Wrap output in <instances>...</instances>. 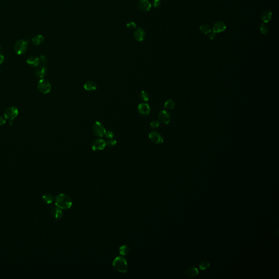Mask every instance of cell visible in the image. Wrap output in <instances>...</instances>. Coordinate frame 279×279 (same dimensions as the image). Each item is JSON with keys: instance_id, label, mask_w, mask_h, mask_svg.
<instances>
[{"instance_id": "obj_14", "label": "cell", "mask_w": 279, "mask_h": 279, "mask_svg": "<svg viewBox=\"0 0 279 279\" xmlns=\"http://www.w3.org/2000/svg\"><path fill=\"white\" fill-rule=\"evenodd\" d=\"M27 63L32 67H37L39 66L40 60L39 58L36 56H31L26 61Z\"/></svg>"}, {"instance_id": "obj_10", "label": "cell", "mask_w": 279, "mask_h": 279, "mask_svg": "<svg viewBox=\"0 0 279 279\" xmlns=\"http://www.w3.org/2000/svg\"><path fill=\"white\" fill-rule=\"evenodd\" d=\"M227 28V25L225 22L221 21H219L216 22L213 27V31L216 32V33H219L224 32Z\"/></svg>"}, {"instance_id": "obj_21", "label": "cell", "mask_w": 279, "mask_h": 279, "mask_svg": "<svg viewBox=\"0 0 279 279\" xmlns=\"http://www.w3.org/2000/svg\"><path fill=\"white\" fill-rule=\"evenodd\" d=\"M200 31L204 35H207L208 34L209 32L212 31V29L210 27V26L207 25V24H203L201 26H200Z\"/></svg>"}, {"instance_id": "obj_4", "label": "cell", "mask_w": 279, "mask_h": 279, "mask_svg": "<svg viewBox=\"0 0 279 279\" xmlns=\"http://www.w3.org/2000/svg\"><path fill=\"white\" fill-rule=\"evenodd\" d=\"M92 131L96 137H102L104 136L106 130L102 123L100 122L96 121L92 126Z\"/></svg>"}, {"instance_id": "obj_18", "label": "cell", "mask_w": 279, "mask_h": 279, "mask_svg": "<svg viewBox=\"0 0 279 279\" xmlns=\"http://www.w3.org/2000/svg\"><path fill=\"white\" fill-rule=\"evenodd\" d=\"M83 87L84 89L87 91H93L97 89L96 83L92 81H87L84 84Z\"/></svg>"}, {"instance_id": "obj_32", "label": "cell", "mask_w": 279, "mask_h": 279, "mask_svg": "<svg viewBox=\"0 0 279 279\" xmlns=\"http://www.w3.org/2000/svg\"><path fill=\"white\" fill-rule=\"evenodd\" d=\"M104 136L106 137V139H113L114 138V134L111 131H106V133L105 134Z\"/></svg>"}, {"instance_id": "obj_1", "label": "cell", "mask_w": 279, "mask_h": 279, "mask_svg": "<svg viewBox=\"0 0 279 279\" xmlns=\"http://www.w3.org/2000/svg\"><path fill=\"white\" fill-rule=\"evenodd\" d=\"M55 205L61 209H68L72 206V201L68 195L61 193L55 199Z\"/></svg>"}, {"instance_id": "obj_9", "label": "cell", "mask_w": 279, "mask_h": 279, "mask_svg": "<svg viewBox=\"0 0 279 279\" xmlns=\"http://www.w3.org/2000/svg\"><path fill=\"white\" fill-rule=\"evenodd\" d=\"M149 139L156 144L162 143L164 141V139L162 135L156 131H153L149 134Z\"/></svg>"}, {"instance_id": "obj_3", "label": "cell", "mask_w": 279, "mask_h": 279, "mask_svg": "<svg viewBox=\"0 0 279 279\" xmlns=\"http://www.w3.org/2000/svg\"><path fill=\"white\" fill-rule=\"evenodd\" d=\"M29 42L24 39H20L16 41L14 46V51L16 54L21 55L25 54L27 50Z\"/></svg>"}, {"instance_id": "obj_8", "label": "cell", "mask_w": 279, "mask_h": 279, "mask_svg": "<svg viewBox=\"0 0 279 279\" xmlns=\"http://www.w3.org/2000/svg\"><path fill=\"white\" fill-rule=\"evenodd\" d=\"M159 119L162 123L168 124L171 122V116L168 111L162 110L159 112L158 114Z\"/></svg>"}, {"instance_id": "obj_34", "label": "cell", "mask_w": 279, "mask_h": 279, "mask_svg": "<svg viewBox=\"0 0 279 279\" xmlns=\"http://www.w3.org/2000/svg\"><path fill=\"white\" fill-rule=\"evenodd\" d=\"M153 6L155 8H158L161 4V1L160 0H154L153 2Z\"/></svg>"}, {"instance_id": "obj_7", "label": "cell", "mask_w": 279, "mask_h": 279, "mask_svg": "<svg viewBox=\"0 0 279 279\" xmlns=\"http://www.w3.org/2000/svg\"><path fill=\"white\" fill-rule=\"evenodd\" d=\"M106 145V142L104 140L100 138H98L93 141L92 143V149L94 151H102L104 149Z\"/></svg>"}, {"instance_id": "obj_25", "label": "cell", "mask_w": 279, "mask_h": 279, "mask_svg": "<svg viewBox=\"0 0 279 279\" xmlns=\"http://www.w3.org/2000/svg\"><path fill=\"white\" fill-rule=\"evenodd\" d=\"M175 103L172 100H168L165 102L164 107L167 109H172L175 106Z\"/></svg>"}, {"instance_id": "obj_23", "label": "cell", "mask_w": 279, "mask_h": 279, "mask_svg": "<svg viewBox=\"0 0 279 279\" xmlns=\"http://www.w3.org/2000/svg\"><path fill=\"white\" fill-rule=\"evenodd\" d=\"M119 252L121 255L125 256L129 252V247L127 245H123L120 247Z\"/></svg>"}, {"instance_id": "obj_33", "label": "cell", "mask_w": 279, "mask_h": 279, "mask_svg": "<svg viewBox=\"0 0 279 279\" xmlns=\"http://www.w3.org/2000/svg\"><path fill=\"white\" fill-rule=\"evenodd\" d=\"M208 37H209V38L210 40H214V39H215V38L216 37V32L212 31L211 32H209V33H208Z\"/></svg>"}, {"instance_id": "obj_6", "label": "cell", "mask_w": 279, "mask_h": 279, "mask_svg": "<svg viewBox=\"0 0 279 279\" xmlns=\"http://www.w3.org/2000/svg\"><path fill=\"white\" fill-rule=\"evenodd\" d=\"M19 110L15 106H11L7 108L4 111V118L9 121H12L18 116Z\"/></svg>"}, {"instance_id": "obj_27", "label": "cell", "mask_w": 279, "mask_h": 279, "mask_svg": "<svg viewBox=\"0 0 279 279\" xmlns=\"http://www.w3.org/2000/svg\"><path fill=\"white\" fill-rule=\"evenodd\" d=\"M200 269L202 270H206L210 267V264L207 261H202L199 265Z\"/></svg>"}, {"instance_id": "obj_22", "label": "cell", "mask_w": 279, "mask_h": 279, "mask_svg": "<svg viewBox=\"0 0 279 279\" xmlns=\"http://www.w3.org/2000/svg\"><path fill=\"white\" fill-rule=\"evenodd\" d=\"M43 200L45 203L50 204L54 201V198L50 193H46L43 196Z\"/></svg>"}, {"instance_id": "obj_16", "label": "cell", "mask_w": 279, "mask_h": 279, "mask_svg": "<svg viewBox=\"0 0 279 279\" xmlns=\"http://www.w3.org/2000/svg\"><path fill=\"white\" fill-rule=\"evenodd\" d=\"M199 274V270L196 267H190L188 268L185 272V275L187 278H193Z\"/></svg>"}, {"instance_id": "obj_17", "label": "cell", "mask_w": 279, "mask_h": 279, "mask_svg": "<svg viewBox=\"0 0 279 279\" xmlns=\"http://www.w3.org/2000/svg\"><path fill=\"white\" fill-rule=\"evenodd\" d=\"M51 213H52V214L54 216L55 219H56L57 220H61L63 217V213L61 210L60 208H59L57 207H54L51 210Z\"/></svg>"}, {"instance_id": "obj_20", "label": "cell", "mask_w": 279, "mask_h": 279, "mask_svg": "<svg viewBox=\"0 0 279 279\" xmlns=\"http://www.w3.org/2000/svg\"><path fill=\"white\" fill-rule=\"evenodd\" d=\"M44 37L41 35H38L32 38V43L35 45H39L44 41Z\"/></svg>"}, {"instance_id": "obj_29", "label": "cell", "mask_w": 279, "mask_h": 279, "mask_svg": "<svg viewBox=\"0 0 279 279\" xmlns=\"http://www.w3.org/2000/svg\"><path fill=\"white\" fill-rule=\"evenodd\" d=\"M136 27H137V24L134 21H129L127 24V28L131 30L135 29Z\"/></svg>"}, {"instance_id": "obj_15", "label": "cell", "mask_w": 279, "mask_h": 279, "mask_svg": "<svg viewBox=\"0 0 279 279\" xmlns=\"http://www.w3.org/2000/svg\"><path fill=\"white\" fill-rule=\"evenodd\" d=\"M273 13L269 10H266L263 12L261 15V20L264 23H268L269 22L272 18Z\"/></svg>"}, {"instance_id": "obj_12", "label": "cell", "mask_w": 279, "mask_h": 279, "mask_svg": "<svg viewBox=\"0 0 279 279\" xmlns=\"http://www.w3.org/2000/svg\"><path fill=\"white\" fill-rule=\"evenodd\" d=\"M138 111L139 114L144 116H148L150 113L151 108L147 103H141L138 106Z\"/></svg>"}, {"instance_id": "obj_35", "label": "cell", "mask_w": 279, "mask_h": 279, "mask_svg": "<svg viewBox=\"0 0 279 279\" xmlns=\"http://www.w3.org/2000/svg\"><path fill=\"white\" fill-rule=\"evenodd\" d=\"M6 119L3 117H2L0 116V126L3 125L4 124L6 123Z\"/></svg>"}, {"instance_id": "obj_36", "label": "cell", "mask_w": 279, "mask_h": 279, "mask_svg": "<svg viewBox=\"0 0 279 279\" xmlns=\"http://www.w3.org/2000/svg\"><path fill=\"white\" fill-rule=\"evenodd\" d=\"M4 60V57L3 55H0V64L3 63Z\"/></svg>"}, {"instance_id": "obj_31", "label": "cell", "mask_w": 279, "mask_h": 279, "mask_svg": "<svg viewBox=\"0 0 279 279\" xmlns=\"http://www.w3.org/2000/svg\"><path fill=\"white\" fill-rule=\"evenodd\" d=\"M159 125H160V122L159 121H156V120L152 121L150 124V126L151 127V128H152V129H156V128H158Z\"/></svg>"}, {"instance_id": "obj_24", "label": "cell", "mask_w": 279, "mask_h": 279, "mask_svg": "<svg viewBox=\"0 0 279 279\" xmlns=\"http://www.w3.org/2000/svg\"><path fill=\"white\" fill-rule=\"evenodd\" d=\"M140 98L143 102H147L149 100V94L145 91H142L140 94Z\"/></svg>"}, {"instance_id": "obj_5", "label": "cell", "mask_w": 279, "mask_h": 279, "mask_svg": "<svg viewBox=\"0 0 279 279\" xmlns=\"http://www.w3.org/2000/svg\"><path fill=\"white\" fill-rule=\"evenodd\" d=\"M38 90L43 94H47L50 92L51 89V84L46 80L41 79L37 85Z\"/></svg>"}, {"instance_id": "obj_13", "label": "cell", "mask_w": 279, "mask_h": 279, "mask_svg": "<svg viewBox=\"0 0 279 279\" xmlns=\"http://www.w3.org/2000/svg\"><path fill=\"white\" fill-rule=\"evenodd\" d=\"M152 5L148 0H140L138 2V7L142 12H148L151 8Z\"/></svg>"}, {"instance_id": "obj_11", "label": "cell", "mask_w": 279, "mask_h": 279, "mask_svg": "<svg viewBox=\"0 0 279 279\" xmlns=\"http://www.w3.org/2000/svg\"><path fill=\"white\" fill-rule=\"evenodd\" d=\"M145 37L146 32L141 27H139L138 29H137L134 33V38L137 41H143L145 39Z\"/></svg>"}, {"instance_id": "obj_19", "label": "cell", "mask_w": 279, "mask_h": 279, "mask_svg": "<svg viewBox=\"0 0 279 279\" xmlns=\"http://www.w3.org/2000/svg\"><path fill=\"white\" fill-rule=\"evenodd\" d=\"M46 69L44 66L38 68L35 71V75L39 79H42L46 75Z\"/></svg>"}, {"instance_id": "obj_28", "label": "cell", "mask_w": 279, "mask_h": 279, "mask_svg": "<svg viewBox=\"0 0 279 279\" xmlns=\"http://www.w3.org/2000/svg\"><path fill=\"white\" fill-rule=\"evenodd\" d=\"M117 144V141L113 139H108V141L106 142V145L109 147H114Z\"/></svg>"}, {"instance_id": "obj_26", "label": "cell", "mask_w": 279, "mask_h": 279, "mask_svg": "<svg viewBox=\"0 0 279 279\" xmlns=\"http://www.w3.org/2000/svg\"><path fill=\"white\" fill-rule=\"evenodd\" d=\"M260 30L261 32L263 35H266L269 32V29L268 26L265 24V23L261 24L260 26Z\"/></svg>"}, {"instance_id": "obj_2", "label": "cell", "mask_w": 279, "mask_h": 279, "mask_svg": "<svg viewBox=\"0 0 279 279\" xmlns=\"http://www.w3.org/2000/svg\"><path fill=\"white\" fill-rule=\"evenodd\" d=\"M113 266L117 271L121 273H125L128 270V263L123 257H116L113 262Z\"/></svg>"}, {"instance_id": "obj_30", "label": "cell", "mask_w": 279, "mask_h": 279, "mask_svg": "<svg viewBox=\"0 0 279 279\" xmlns=\"http://www.w3.org/2000/svg\"><path fill=\"white\" fill-rule=\"evenodd\" d=\"M40 60V63H41L43 65H44L47 63L48 62V58L47 57L44 55H41L39 58Z\"/></svg>"}, {"instance_id": "obj_37", "label": "cell", "mask_w": 279, "mask_h": 279, "mask_svg": "<svg viewBox=\"0 0 279 279\" xmlns=\"http://www.w3.org/2000/svg\"><path fill=\"white\" fill-rule=\"evenodd\" d=\"M0 51H1V46H0Z\"/></svg>"}]
</instances>
